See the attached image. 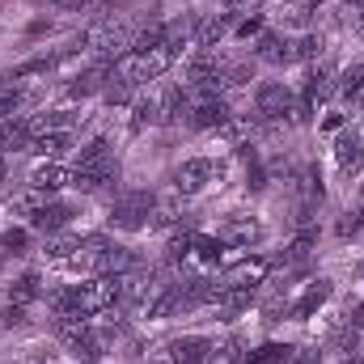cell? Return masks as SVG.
Segmentation results:
<instances>
[{
  "mask_svg": "<svg viewBox=\"0 0 364 364\" xmlns=\"http://www.w3.org/2000/svg\"><path fill=\"white\" fill-rule=\"evenodd\" d=\"M77 191H110L114 182H119V157H114V149H110V140L106 136H93L90 144H81L77 149Z\"/></svg>",
  "mask_w": 364,
  "mask_h": 364,
  "instance_id": "1",
  "label": "cell"
},
{
  "mask_svg": "<svg viewBox=\"0 0 364 364\" xmlns=\"http://www.w3.org/2000/svg\"><path fill=\"white\" fill-rule=\"evenodd\" d=\"M255 114H259V123H309L314 110L288 90V85L263 81V85L255 90Z\"/></svg>",
  "mask_w": 364,
  "mask_h": 364,
  "instance_id": "2",
  "label": "cell"
},
{
  "mask_svg": "<svg viewBox=\"0 0 364 364\" xmlns=\"http://www.w3.org/2000/svg\"><path fill=\"white\" fill-rule=\"evenodd\" d=\"M153 212H157V195L153 191H123L110 212H106V225L119 229V233H140L153 225Z\"/></svg>",
  "mask_w": 364,
  "mask_h": 364,
  "instance_id": "3",
  "label": "cell"
},
{
  "mask_svg": "<svg viewBox=\"0 0 364 364\" xmlns=\"http://www.w3.org/2000/svg\"><path fill=\"white\" fill-rule=\"evenodd\" d=\"M132 38L136 34H127L123 26H97L85 43H90V51L97 55V64H114V60H123L132 51Z\"/></svg>",
  "mask_w": 364,
  "mask_h": 364,
  "instance_id": "4",
  "label": "cell"
},
{
  "mask_svg": "<svg viewBox=\"0 0 364 364\" xmlns=\"http://www.w3.org/2000/svg\"><path fill=\"white\" fill-rule=\"evenodd\" d=\"M212 178H220V166L212 157H191V161H182L174 170V191L178 195H199Z\"/></svg>",
  "mask_w": 364,
  "mask_h": 364,
  "instance_id": "5",
  "label": "cell"
},
{
  "mask_svg": "<svg viewBox=\"0 0 364 364\" xmlns=\"http://www.w3.org/2000/svg\"><path fill=\"white\" fill-rule=\"evenodd\" d=\"M255 60H263V64H272V68H284V64H292L296 60V38H288V34H259L255 38Z\"/></svg>",
  "mask_w": 364,
  "mask_h": 364,
  "instance_id": "6",
  "label": "cell"
},
{
  "mask_svg": "<svg viewBox=\"0 0 364 364\" xmlns=\"http://www.w3.org/2000/svg\"><path fill=\"white\" fill-rule=\"evenodd\" d=\"M331 292H335V288H331V279H309V284H305V292L288 305V318H292V322H309V318L331 301Z\"/></svg>",
  "mask_w": 364,
  "mask_h": 364,
  "instance_id": "7",
  "label": "cell"
},
{
  "mask_svg": "<svg viewBox=\"0 0 364 364\" xmlns=\"http://www.w3.org/2000/svg\"><path fill=\"white\" fill-rule=\"evenodd\" d=\"M335 166L352 178V174H360V166H364V136L360 132H339L335 136Z\"/></svg>",
  "mask_w": 364,
  "mask_h": 364,
  "instance_id": "8",
  "label": "cell"
},
{
  "mask_svg": "<svg viewBox=\"0 0 364 364\" xmlns=\"http://www.w3.org/2000/svg\"><path fill=\"white\" fill-rule=\"evenodd\" d=\"M216 237L225 242V246H255V242H263V225L259 220H250V216H229L220 229H216Z\"/></svg>",
  "mask_w": 364,
  "mask_h": 364,
  "instance_id": "9",
  "label": "cell"
},
{
  "mask_svg": "<svg viewBox=\"0 0 364 364\" xmlns=\"http://www.w3.org/2000/svg\"><path fill=\"white\" fill-rule=\"evenodd\" d=\"M212 356V339L203 335H182L170 343V364H208Z\"/></svg>",
  "mask_w": 364,
  "mask_h": 364,
  "instance_id": "10",
  "label": "cell"
},
{
  "mask_svg": "<svg viewBox=\"0 0 364 364\" xmlns=\"http://www.w3.org/2000/svg\"><path fill=\"white\" fill-rule=\"evenodd\" d=\"M331 90H339V85H335V68H331V64H318V68H314V73L305 77L301 102H305V106L314 110L318 102H326V97H331Z\"/></svg>",
  "mask_w": 364,
  "mask_h": 364,
  "instance_id": "11",
  "label": "cell"
},
{
  "mask_svg": "<svg viewBox=\"0 0 364 364\" xmlns=\"http://www.w3.org/2000/svg\"><path fill=\"white\" fill-rule=\"evenodd\" d=\"M267 272H272V263H267V259H242V263H233V267L225 272V284L259 288V284H267Z\"/></svg>",
  "mask_w": 364,
  "mask_h": 364,
  "instance_id": "12",
  "label": "cell"
},
{
  "mask_svg": "<svg viewBox=\"0 0 364 364\" xmlns=\"http://www.w3.org/2000/svg\"><path fill=\"white\" fill-rule=\"evenodd\" d=\"M30 123L26 114H13V119H0V153H26L30 149Z\"/></svg>",
  "mask_w": 364,
  "mask_h": 364,
  "instance_id": "13",
  "label": "cell"
},
{
  "mask_svg": "<svg viewBox=\"0 0 364 364\" xmlns=\"http://www.w3.org/2000/svg\"><path fill=\"white\" fill-rule=\"evenodd\" d=\"M314 246H318V229H309V225H305V229H301V233H296V237L284 246V255H279V267H301V263L314 255Z\"/></svg>",
  "mask_w": 364,
  "mask_h": 364,
  "instance_id": "14",
  "label": "cell"
},
{
  "mask_svg": "<svg viewBox=\"0 0 364 364\" xmlns=\"http://www.w3.org/2000/svg\"><path fill=\"white\" fill-rule=\"evenodd\" d=\"M30 182L55 195V191H64V186H73V182H77V174H73L68 166H60V161H47V166H38V170L30 174Z\"/></svg>",
  "mask_w": 364,
  "mask_h": 364,
  "instance_id": "15",
  "label": "cell"
},
{
  "mask_svg": "<svg viewBox=\"0 0 364 364\" xmlns=\"http://www.w3.org/2000/svg\"><path fill=\"white\" fill-rule=\"evenodd\" d=\"M68 149H73V132H47V136H34L26 153H34V157H51V161H55V157H64Z\"/></svg>",
  "mask_w": 364,
  "mask_h": 364,
  "instance_id": "16",
  "label": "cell"
},
{
  "mask_svg": "<svg viewBox=\"0 0 364 364\" xmlns=\"http://www.w3.org/2000/svg\"><path fill=\"white\" fill-rule=\"evenodd\" d=\"M68 220H73V208H68V203H55V199H51V203H47V208H43V212H38V216L30 220V229H38V233H47V237H51V233H60V229H64Z\"/></svg>",
  "mask_w": 364,
  "mask_h": 364,
  "instance_id": "17",
  "label": "cell"
},
{
  "mask_svg": "<svg viewBox=\"0 0 364 364\" xmlns=\"http://www.w3.org/2000/svg\"><path fill=\"white\" fill-rule=\"evenodd\" d=\"M38 296H43V288H38V275H34V272L17 275V279L9 284V305H17V309H26V305H34Z\"/></svg>",
  "mask_w": 364,
  "mask_h": 364,
  "instance_id": "18",
  "label": "cell"
},
{
  "mask_svg": "<svg viewBox=\"0 0 364 364\" xmlns=\"http://www.w3.org/2000/svg\"><path fill=\"white\" fill-rule=\"evenodd\" d=\"M47 203H51V191H43V186H30V191L13 195V212H17V216H30V220H34Z\"/></svg>",
  "mask_w": 364,
  "mask_h": 364,
  "instance_id": "19",
  "label": "cell"
},
{
  "mask_svg": "<svg viewBox=\"0 0 364 364\" xmlns=\"http://www.w3.org/2000/svg\"><path fill=\"white\" fill-rule=\"evenodd\" d=\"M225 34H229V17H208V21H199V30H195V47H199V51H212Z\"/></svg>",
  "mask_w": 364,
  "mask_h": 364,
  "instance_id": "20",
  "label": "cell"
},
{
  "mask_svg": "<svg viewBox=\"0 0 364 364\" xmlns=\"http://www.w3.org/2000/svg\"><path fill=\"white\" fill-rule=\"evenodd\" d=\"M81 242H85V237H77V233H68V237H64V233H51V237H47V246H43V255H47V259H55V263H68V259L81 250Z\"/></svg>",
  "mask_w": 364,
  "mask_h": 364,
  "instance_id": "21",
  "label": "cell"
},
{
  "mask_svg": "<svg viewBox=\"0 0 364 364\" xmlns=\"http://www.w3.org/2000/svg\"><path fill=\"white\" fill-rule=\"evenodd\" d=\"M106 81H110V73L97 64L90 73H81V77H73V85H68V97H90V93L106 90Z\"/></svg>",
  "mask_w": 364,
  "mask_h": 364,
  "instance_id": "22",
  "label": "cell"
},
{
  "mask_svg": "<svg viewBox=\"0 0 364 364\" xmlns=\"http://www.w3.org/2000/svg\"><path fill=\"white\" fill-rule=\"evenodd\" d=\"M166 114H161V102L157 97H140L136 106H132V132H144V127H153V123H161Z\"/></svg>",
  "mask_w": 364,
  "mask_h": 364,
  "instance_id": "23",
  "label": "cell"
},
{
  "mask_svg": "<svg viewBox=\"0 0 364 364\" xmlns=\"http://www.w3.org/2000/svg\"><path fill=\"white\" fill-rule=\"evenodd\" d=\"M220 250H225V242H220V237H212V233H195L191 259H199L203 267H212V263H220Z\"/></svg>",
  "mask_w": 364,
  "mask_h": 364,
  "instance_id": "24",
  "label": "cell"
},
{
  "mask_svg": "<svg viewBox=\"0 0 364 364\" xmlns=\"http://www.w3.org/2000/svg\"><path fill=\"white\" fill-rule=\"evenodd\" d=\"M191 246H195V233L191 229H178V233H170V242H166V263H186L191 259Z\"/></svg>",
  "mask_w": 364,
  "mask_h": 364,
  "instance_id": "25",
  "label": "cell"
},
{
  "mask_svg": "<svg viewBox=\"0 0 364 364\" xmlns=\"http://www.w3.org/2000/svg\"><path fill=\"white\" fill-rule=\"evenodd\" d=\"M339 97H343V102L364 97V64H352V68L339 77Z\"/></svg>",
  "mask_w": 364,
  "mask_h": 364,
  "instance_id": "26",
  "label": "cell"
},
{
  "mask_svg": "<svg viewBox=\"0 0 364 364\" xmlns=\"http://www.w3.org/2000/svg\"><path fill=\"white\" fill-rule=\"evenodd\" d=\"M288 356H292V348H288V343H263L259 352H250V356H246V364H288Z\"/></svg>",
  "mask_w": 364,
  "mask_h": 364,
  "instance_id": "27",
  "label": "cell"
},
{
  "mask_svg": "<svg viewBox=\"0 0 364 364\" xmlns=\"http://www.w3.org/2000/svg\"><path fill=\"white\" fill-rule=\"evenodd\" d=\"M0 250L4 255H26L30 250V229H4L0 233Z\"/></svg>",
  "mask_w": 364,
  "mask_h": 364,
  "instance_id": "28",
  "label": "cell"
},
{
  "mask_svg": "<svg viewBox=\"0 0 364 364\" xmlns=\"http://www.w3.org/2000/svg\"><path fill=\"white\" fill-rule=\"evenodd\" d=\"M360 229H364V203L343 212V220H339V229H335V233H339V237H356Z\"/></svg>",
  "mask_w": 364,
  "mask_h": 364,
  "instance_id": "29",
  "label": "cell"
},
{
  "mask_svg": "<svg viewBox=\"0 0 364 364\" xmlns=\"http://www.w3.org/2000/svg\"><path fill=\"white\" fill-rule=\"evenodd\" d=\"M322 51V38L318 34H305V38H296V60H314Z\"/></svg>",
  "mask_w": 364,
  "mask_h": 364,
  "instance_id": "30",
  "label": "cell"
},
{
  "mask_svg": "<svg viewBox=\"0 0 364 364\" xmlns=\"http://www.w3.org/2000/svg\"><path fill=\"white\" fill-rule=\"evenodd\" d=\"M288 364H322V352L318 348H292Z\"/></svg>",
  "mask_w": 364,
  "mask_h": 364,
  "instance_id": "31",
  "label": "cell"
},
{
  "mask_svg": "<svg viewBox=\"0 0 364 364\" xmlns=\"http://www.w3.org/2000/svg\"><path fill=\"white\" fill-rule=\"evenodd\" d=\"M47 9H64V13H81V9H90L93 0H43Z\"/></svg>",
  "mask_w": 364,
  "mask_h": 364,
  "instance_id": "32",
  "label": "cell"
},
{
  "mask_svg": "<svg viewBox=\"0 0 364 364\" xmlns=\"http://www.w3.org/2000/svg\"><path fill=\"white\" fill-rule=\"evenodd\" d=\"M259 34H263V17H250V21L237 30V38H259Z\"/></svg>",
  "mask_w": 364,
  "mask_h": 364,
  "instance_id": "33",
  "label": "cell"
},
{
  "mask_svg": "<svg viewBox=\"0 0 364 364\" xmlns=\"http://www.w3.org/2000/svg\"><path fill=\"white\" fill-rule=\"evenodd\" d=\"M225 4H229L233 13H255V9H259L263 0H225Z\"/></svg>",
  "mask_w": 364,
  "mask_h": 364,
  "instance_id": "34",
  "label": "cell"
},
{
  "mask_svg": "<svg viewBox=\"0 0 364 364\" xmlns=\"http://www.w3.org/2000/svg\"><path fill=\"white\" fill-rule=\"evenodd\" d=\"M322 127H326V132H335V136H339V132H343V114H326V123H322Z\"/></svg>",
  "mask_w": 364,
  "mask_h": 364,
  "instance_id": "35",
  "label": "cell"
},
{
  "mask_svg": "<svg viewBox=\"0 0 364 364\" xmlns=\"http://www.w3.org/2000/svg\"><path fill=\"white\" fill-rule=\"evenodd\" d=\"M352 326H356V331H364V305L356 309V318H352Z\"/></svg>",
  "mask_w": 364,
  "mask_h": 364,
  "instance_id": "36",
  "label": "cell"
},
{
  "mask_svg": "<svg viewBox=\"0 0 364 364\" xmlns=\"http://www.w3.org/2000/svg\"><path fill=\"white\" fill-rule=\"evenodd\" d=\"M339 364H364V360H360V356H343Z\"/></svg>",
  "mask_w": 364,
  "mask_h": 364,
  "instance_id": "37",
  "label": "cell"
},
{
  "mask_svg": "<svg viewBox=\"0 0 364 364\" xmlns=\"http://www.w3.org/2000/svg\"><path fill=\"white\" fill-rule=\"evenodd\" d=\"M348 4H360V9H364V0H348Z\"/></svg>",
  "mask_w": 364,
  "mask_h": 364,
  "instance_id": "38",
  "label": "cell"
},
{
  "mask_svg": "<svg viewBox=\"0 0 364 364\" xmlns=\"http://www.w3.org/2000/svg\"><path fill=\"white\" fill-rule=\"evenodd\" d=\"M149 364H170V360H149Z\"/></svg>",
  "mask_w": 364,
  "mask_h": 364,
  "instance_id": "39",
  "label": "cell"
},
{
  "mask_svg": "<svg viewBox=\"0 0 364 364\" xmlns=\"http://www.w3.org/2000/svg\"><path fill=\"white\" fill-rule=\"evenodd\" d=\"M38 4H43V0H38Z\"/></svg>",
  "mask_w": 364,
  "mask_h": 364,
  "instance_id": "40",
  "label": "cell"
}]
</instances>
